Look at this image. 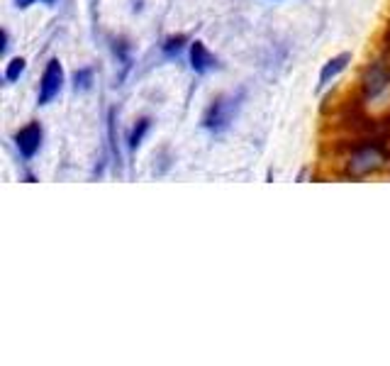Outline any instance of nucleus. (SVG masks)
Masks as SVG:
<instances>
[{
  "mask_svg": "<svg viewBox=\"0 0 390 366\" xmlns=\"http://www.w3.org/2000/svg\"><path fill=\"white\" fill-rule=\"evenodd\" d=\"M147 129H149V120H139V125L132 129V135H129V147H132V149L142 142V137H144Z\"/></svg>",
  "mask_w": 390,
  "mask_h": 366,
  "instance_id": "8",
  "label": "nucleus"
},
{
  "mask_svg": "<svg viewBox=\"0 0 390 366\" xmlns=\"http://www.w3.org/2000/svg\"><path fill=\"white\" fill-rule=\"evenodd\" d=\"M230 120H232V105L227 100H217L213 108L208 110V115H205L203 122L208 129L219 132V129H225L227 125H230Z\"/></svg>",
  "mask_w": 390,
  "mask_h": 366,
  "instance_id": "4",
  "label": "nucleus"
},
{
  "mask_svg": "<svg viewBox=\"0 0 390 366\" xmlns=\"http://www.w3.org/2000/svg\"><path fill=\"white\" fill-rule=\"evenodd\" d=\"M191 66L193 71H198V74H205V71L213 66V56H210V52L205 49L203 42H195L191 47Z\"/></svg>",
  "mask_w": 390,
  "mask_h": 366,
  "instance_id": "5",
  "label": "nucleus"
},
{
  "mask_svg": "<svg viewBox=\"0 0 390 366\" xmlns=\"http://www.w3.org/2000/svg\"><path fill=\"white\" fill-rule=\"evenodd\" d=\"M91 78H93L91 71H78L76 74V88H88L91 86Z\"/></svg>",
  "mask_w": 390,
  "mask_h": 366,
  "instance_id": "9",
  "label": "nucleus"
},
{
  "mask_svg": "<svg viewBox=\"0 0 390 366\" xmlns=\"http://www.w3.org/2000/svg\"><path fill=\"white\" fill-rule=\"evenodd\" d=\"M15 3H17V6H20V8H27V6H32L34 0H15Z\"/></svg>",
  "mask_w": 390,
  "mask_h": 366,
  "instance_id": "11",
  "label": "nucleus"
},
{
  "mask_svg": "<svg viewBox=\"0 0 390 366\" xmlns=\"http://www.w3.org/2000/svg\"><path fill=\"white\" fill-rule=\"evenodd\" d=\"M17 142V149H20L22 156H34L39 149V144H42V127L39 125H27L25 129H20L15 137Z\"/></svg>",
  "mask_w": 390,
  "mask_h": 366,
  "instance_id": "3",
  "label": "nucleus"
},
{
  "mask_svg": "<svg viewBox=\"0 0 390 366\" xmlns=\"http://www.w3.org/2000/svg\"><path fill=\"white\" fill-rule=\"evenodd\" d=\"M181 44H183V37H176V39H169V42H166V52H169V54H171V52H178V49H181Z\"/></svg>",
  "mask_w": 390,
  "mask_h": 366,
  "instance_id": "10",
  "label": "nucleus"
},
{
  "mask_svg": "<svg viewBox=\"0 0 390 366\" xmlns=\"http://www.w3.org/2000/svg\"><path fill=\"white\" fill-rule=\"evenodd\" d=\"M22 71H25V59H12L10 64H8L6 78L8 81H17V78L22 76Z\"/></svg>",
  "mask_w": 390,
  "mask_h": 366,
  "instance_id": "7",
  "label": "nucleus"
},
{
  "mask_svg": "<svg viewBox=\"0 0 390 366\" xmlns=\"http://www.w3.org/2000/svg\"><path fill=\"white\" fill-rule=\"evenodd\" d=\"M351 61V54H342V56H337V59H332V61H327V66L322 69V76H320V83L325 86V83H329V78H334V76L339 74V71L344 69V66Z\"/></svg>",
  "mask_w": 390,
  "mask_h": 366,
  "instance_id": "6",
  "label": "nucleus"
},
{
  "mask_svg": "<svg viewBox=\"0 0 390 366\" xmlns=\"http://www.w3.org/2000/svg\"><path fill=\"white\" fill-rule=\"evenodd\" d=\"M61 83H64V71H61V64L56 59L49 61L47 71L42 76V83H39V103H49L54 96H59Z\"/></svg>",
  "mask_w": 390,
  "mask_h": 366,
  "instance_id": "2",
  "label": "nucleus"
},
{
  "mask_svg": "<svg viewBox=\"0 0 390 366\" xmlns=\"http://www.w3.org/2000/svg\"><path fill=\"white\" fill-rule=\"evenodd\" d=\"M383 154H380L378 147H361L356 154L351 156V164H349V171L354 176H364L369 171H376V169L383 164Z\"/></svg>",
  "mask_w": 390,
  "mask_h": 366,
  "instance_id": "1",
  "label": "nucleus"
},
{
  "mask_svg": "<svg viewBox=\"0 0 390 366\" xmlns=\"http://www.w3.org/2000/svg\"><path fill=\"white\" fill-rule=\"evenodd\" d=\"M44 3H54V0H44Z\"/></svg>",
  "mask_w": 390,
  "mask_h": 366,
  "instance_id": "12",
  "label": "nucleus"
}]
</instances>
